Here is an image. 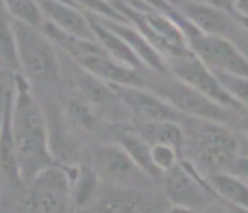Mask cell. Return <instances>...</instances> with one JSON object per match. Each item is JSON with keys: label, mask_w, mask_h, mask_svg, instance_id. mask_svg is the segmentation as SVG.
Listing matches in <instances>:
<instances>
[{"label": "cell", "mask_w": 248, "mask_h": 213, "mask_svg": "<svg viewBox=\"0 0 248 213\" xmlns=\"http://www.w3.org/2000/svg\"><path fill=\"white\" fill-rule=\"evenodd\" d=\"M202 122L195 144V167L205 177L219 172H233L239 157V140L226 124Z\"/></svg>", "instance_id": "277c9868"}, {"label": "cell", "mask_w": 248, "mask_h": 213, "mask_svg": "<svg viewBox=\"0 0 248 213\" xmlns=\"http://www.w3.org/2000/svg\"><path fill=\"white\" fill-rule=\"evenodd\" d=\"M31 181L32 188L22 201L24 209L33 212H64L70 209L71 176L64 165L46 167Z\"/></svg>", "instance_id": "8992f818"}, {"label": "cell", "mask_w": 248, "mask_h": 213, "mask_svg": "<svg viewBox=\"0 0 248 213\" xmlns=\"http://www.w3.org/2000/svg\"><path fill=\"white\" fill-rule=\"evenodd\" d=\"M113 93L139 122H179L183 116L162 95L144 85H109Z\"/></svg>", "instance_id": "30bf717a"}, {"label": "cell", "mask_w": 248, "mask_h": 213, "mask_svg": "<svg viewBox=\"0 0 248 213\" xmlns=\"http://www.w3.org/2000/svg\"><path fill=\"white\" fill-rule=\"evenodd\" d=\"M235 15L248 17V0H232Z\"/></svg>", "instance_id": "f546056e"}, {"label": "cell", "mask_w": 248, "mask_h": 213, "mask_svg": "<svg viewBox=\"0 0 248 213\" xmlns=\"http://www.w3.org/2000/svg\"><path fill=\"white\" fill-rule=\"evenodd\" d=\"M87 16L90 19L96 42L109 58L115 59L119 63L125 64L132 68L139 69L144 67L140 60L138 59V56L132 52V49L128 47V44L124 42L116 32L111 31L109 28L102 24L95 16L90 15V14H87Z\"/></svg>", "instance_id": "ac0fdd59"}, {"label": "cell", "mask_w": 248, "mask_h": 213, "mask_svg": "<svg viewBox=\"0 0 248 213\" xmlns=\"http://www.w3.org/2000/svg\"><path fill=\"white\" fill-rule=\"evenodd\" d=\"M171 4L182 12L189 23L207 35L227 36L232 28L231 17L219 5L205 0H168Z\"/></svg>", "instance_id": "7c38bea8"}, {"label": "cell", "mask_w": 248, "mask_h": 213, "mask_svg": "<svg viewBox=\"0 0 248 213\" xmlns=\"http://www.w3.org/2000/svg\"><path fill=\"white\" fill-rule=\"evenodd\" d=\"M92 165L100 177L115 181L118 186H131L132 181L147 177L118 143L104 144L96 148Z\"/></svg>", "instance_id": "8fae6325"}, {"label": "cell", "mask_w": 248, "mask_h": 213, "mask_svg": "<svg viewBox=\"0 0 248 213\" xmlns=\"http://www.w3.org/2000/svg\"><path fill=\"white\" fill-rule=\"evenodd\" d=\"M3 3L14 20L42 30L46 19L38 0H3Z\"/></svg>", "instance_id": "603a6c76"}, {"label": "cell", "mask_w": 248, "mask_h": 213, "mask_svg": "<svg viewBox=\"0 0 248 213\" xmlns=\"http://www.w3.org/2000/svg\"><path fill=\"white\" fill-rule=\"evenodd\" d=\"M74 1L80 10L90 15L116 21H128L119 12L111 0H74Z\"/></svg>", "instance_id": "4316f807"}, {"label": "cell", "mask_w": 248, "mask_h": 213, "mask_svg": "<svg viewBox=\"0 0 248 213\" xmlns=\"http://www.w3.org/2000/svg\"><path fill=\"white\" fill-rule=\"evenodd\" d=\"M38 3L44 19L58 30L78 39L96 40L88 16L78 5L60 0H38Z\"/></svg>", "instance_id": "4fadbf2b"}, {"label": "cell", "mask_w": 248, "mask_h": 213, "mask_svg": "<svg viewBox=\"0 0 248 213\" xmlns=\"http://www.w3.org/2000/svg\"><path fill=\"white\" fill-rule=\"evenodd\" d=\"M164 176V196L173 211L200 209L216 196L205 176L188 160L182 159Z\"/></svg>", "instance_id": "5b68a950"}, {"label": "cell", "mask_w": 248, "mask_h": 213, "mask_svg": "<svg viewBox=\"0 0 248 213\" xmlns=\"http://www.w3.org/2000/svg\"><path fill=\"white\" fill-rule=\"evenodd\" d=\"M226 90L248 111V79L228 74L215 72Z\"/></svg>", "instance_id": "83f0119b"}, {"label": "cell", "mask_w": 248, "mask_h": 213, "mask_svg": "<svg viewBox=\"0 0 248 213\" xmlns=\"http://www.w3.org/2000/svg\"><path fill=\"white\" fill-rule=\"evenodd\" d=\"M6 67L3 65V64L0 63V81H3V80H7V72H6Z\"/></svg>", "instance_id": "d6a6232c"}, {"label": "cell", "mask_w": 248, "mask_h": 213, "mask_svg": "<svg viewBox=\"0 0 248 213\" xmlns=\"http://www.w3.org/2000/svg\"><path fill=\"white\" fill-rule=\"evenodd\" d=\"M239 154L248 156V140L246 138L243 143H239Z\"/></svg>", "instance_id": "1f68e13d"}, {"label": "cell", "mask_w": 248, "mask_h": 213, "mask_svg": "<svg viewBox=\"0 0 248 213\" xmlns=\"http://www.w3.org/2000/svg\"><path fill=\"white\" fill-rule=\"evenodd\" d=\"M113 5L144 35L163 58H167L168 60L194 55L183 30L167 14L156 10H136L120 3H113Z\"/></svg>", "instance_id": "3957f363"}, {"label": "cell", "mask_w": 248, "mask_h": 213, "mask_svg": "<svg viewBox=\"0 0 248 213\" xmlns=\"http://www.w3.org/2000/svg\"><path fill=\"white\" fill-rule=\"evenodd\" d=\"M60 1H64V3H68V4L76 5V3H75V1H74V0H60Z\"/></svg>", "instance_id": "e575fe53"}, {"label": "cell", "mask_w": 248, "mask_h": 213, "mask_svg": "<svg viewBox=\"0 0 248 213\" xmlns=\"http://www.w3.org/2000/svg\"><path fill=\"white\" fill-rule=\"evenodd\" d=\"M12 96H14V80L12 81H8V80L0 81V128L4 122L7 108L11 103Z\"/></svg>", "instance_id": "f1b7e54d"}, {"label": "cell", "mask_w": 248, "mask_h": 213, "mask_svg": "<svg viewBox=\"0 0 248 213\" xmlns=\"http://www.w3.org/2000/svg\"><path fill=\"white\" fill-rule=\"evenodd\" d=\"M220 200L248 211V181L233 172H219L205 177Z\"/></svg>", "instance_id": "d6986e66"}, {"label": "cell", "mask_w": 248, "mask_h": 213, "mask_svg": "<svg viewBox=\"0 0 248 213\" xmlns=\"http://www.w3.org/2000/svg\"><path fill=\"white\" fill-rule=\"evenodd\" d=\"M205 1H210V3H214L216 5H219L221 3V0H205Z\"/></svg>", "instance_id": "836d02e7"}, {"label": "cell", "mask_w": 248, "mask_h": 213, "mask_svg": "<svg viewBox=\"0 0 248 213\" xmlns=\"http://www.w3.org/2000/svg\"><path fill=\"white\" fill-rule=\"evenodd\" d=\"M170 71L173 77L184 84L192 87L200 93H203L211 100L219 103L220 106L236 111L240 115L247 113V109L226 90L221 84L217 75L210 69L204 63H202L195 55L187 58L168 59Z\"/></svg>", "instance_id": "ba28073f"}, {"label": "cell", "mask_w": 248, "mask_h": 213, "mask_svg": "<svg viewBox=\"0 0 248 213\" xmlns=\"http://www.w3.org/2000/svg\"><path fill=\"white\" fill-rule=\"evenodd\" d=\"M78 85H79L81 95L84 96V99L93 106L106 104L111 99L116 97L109 85L86 71H83V75L78 80Z\"/></svg>", "instance_id": "cb8c5ba5"}, {"label": "cell", "mask_w": 248, "mask_h": 213, "mask_svg": "<svg viewBox=\"0 0 248 213\" xmlns=\"http://www.w3.org/2000/svg\"><path fill=\"white\" fill-rule=\"evenodd\" d=\"M12 80V127L17 164L22 180H31L39 170L56 164V161L51 149L46 116L33 97L30 80L22 74L15 75Z\"/></svg>", "instance_id": "6da1fadb"}, {"label": "cell", "mask_w": 248, "mask_h": 213, "mask_svg": "<svg viewBox=\"0 0 248 213\" xmlns=\"http://www.w3.org/2000/svg\"><path fill=\"white\" fill-rule=\"evenodd\" d=\"M68 115L78 127L84 131H92L97 124V115L95 106L86 99L72 100L68 106Z\"/></svg>", "instance_id": "d4e9b609"}, {"label": "cell", "mask_w": 248, "mask_h": 213, "mask_svg": "<svg viewBox=\"0 0 248 213\" xmlns=\"http://www.w3.org/2000/svg\"><path fill=\"white\" fill-rule=\"evenodd\" d=\"M135 133L148 145L167 144L183 156L186 136L179 122H139Z\"/></svg>", "instance_id": "ffe728a7"}, {"label": "cell", "mask_w": 248, "mask_h": 213, "mask_svg": "<svg viewBox=\"0 0 248 213\" xmlns=\"http://www.w3.org/2000/svg\"><path fill=\"white\" fill-rule=\"evenodd\" d=\"M83 71L100 79L108 85H144L138 69L109 58L104 51L88 53L78 60Z\"/></svg>", "instance_id": "5bb4252c"}, {"label": "cell", "mask_w": 248, "mask_h": 213, "mask_svg": "<svg viewBox=\"0 0 248 213\" xmlns=\"http://www.w3.org/2000/svg\"><path fill=\"white\" fill-rule=\"evenodd\" d=\"M150 156L154 167L160 175H166L178 164L183 156L176 149L167 144H152L150 145Z\"/></svg>", "instance_id": "484cf974"}, {"label": "cell", "mask_w": 248, "mask_h": 213, "mask_svg": "<svg viewBox=\"0 0 248 213\" xmlns=\"http://www.w3.org/2000/svg\"><path fill=\"white\" fill-rule=\"evenodd\" d=\"M237 125H239V129H240L243 132V135H244V137L248 140V112L239 117Z\"/></svg>", "instance_id": "4dcf8cb0"}, {"label": "cell", "mask_w": 248, "mask_h": 213, "mask_svg": "<svg viewBox=\"0 0 248 213\" xmlns=\"http://www.w3.org/2000/svg\"><path fill=\"white\" fill-rule=\"evenodd\" d=\"M118 144H120L125 152L130 154L132 161L135 163L139 169L150 179H159L160 173L154 167L150 156V145L136 133L124 132L118 136Z\"/></svg>", "instance_id": "44dd1931"}, {"label": "cell", "mask_w": 248, "mask_h": 213, "mask_svg": "<svg viewBox=\"0 0 248 213\" xmlns=\"http://www.w3.org/2000/svg\"><path fill=\"white\" fill-rule=\"evenodd\" d=\"M96 19L111 31L116 32L119 36L128 44V47L132 49V52L135 53L144 67L156 72H164L167 69V63L164 58L152 47V44L147 40L144 35L131 23L102 19V17H96Z\"/></svg>", "instance_id": "9a60e30c"}, {"label": "cell", "mask_w": 248, "mask_h": 213, "mask_svg": "<svg viewBox=\"0 0 248 213\" xmlns=\"http://www.w3.org/2000/svg\"><path fill=\"white\" fill-rule=\"evenodd\" d=\"M95 202L93 209L106 212H152L162 209L151 195L130 186H118Z\"/></svg>", "instance_id": "2e32d148"}, {"label": "cell", "mask_w": 248, "mask_h": 213, "mask_svg": "<svg viewBox=\"0 0 248 213\" xmlns=\"http://www.w3.org/2000/svg\"><path fill=\"white\" fill-rule=\"evenodd\" d=\"M71 176V201L72 205L84 208L96 201L100 185V176L92 164L64 165Z\"/></svg>", "instance_id": "e0dca14e"}, {"label": "cell", "mask_w": 248, "mask_h": 213, "mask_svg": "<svg viewBox=\"0 0 248 213\" xmlns=\"http://www.w3.org/2000/svg\"><path fill=\"white\" fill-rule=\"evenodd\" d=\"M159 95L167 99L186 117L228 125L231 122H239V117L242 116L236 111L220 106L178 79L160 88Z\"/></svg>", "instance_id": "9c48e42d"}, {"label": "cell", "mask_w": 248, "mask_h": 213, "mask_svg": "<svg viewBox=\"0 0 248 213\" xmlns=\"http://www.w3.org/2000/svg\"><path fill=\"white\" fill-rule=\"evenodd\" d=\"M19 71L30 81L55 83L60 77V60L55 44L44 32L14 20Z\"/></svg>", "instance_id": "7a4b0ae2"}, {"label": "cell", "mask_w": 248, "mask_h": 213, "mask_svg": "<svg viewBox=\"0 0 248 213\" xmlns=\"http://www.w3.org/2000/svg\"><path fill=\"white\" fill-rule=\"evenodd\" d=\"M0 63L6 68L19 71L14 19L0 0Z\"/></svg>", "instance_id": "7402d4cb"}, {"label": "cell", "mask_w": 248, "mask_h": 213, "mask_svg": "<svg viewBox=\"0 0 248 213\" xmlns=\"http://www.w3.org/2000/svg\"><path fill=\"white\" fill-rule=\"evenodd\" d=\"M187 40L192 53L214 72L248 79V58L227 36L196 31Z\"/></svg>", "instance_id": "52a82bcc"}]
</instances>
